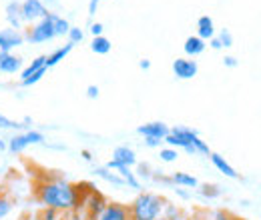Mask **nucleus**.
Segmentation results:
<instances>
[{
	"mask_svg": "<svg viewBox=\"0 0 261 220\" xmlns=\"http://www.w3.org/2000/svg\"><path fill=\"white\" fill-rule=\"evenodd\" d=\"M205 48H207V42H205L203 38H199L197 34L195 36H189V38L185 40V44H183V50H185L187 58H195L199 54H203Z\"/></svg>",
	"mask_w": 261,
	"mask_h": 220,
	"instance_id": "dca6fc26",
	"label": "nucleus"
},
{
	"mask_svg": "<svg viewBox=\"0 0 261 220\" xmlns=\"http://www.w3.org/2000/svg\"><path fill=\"white\" fill-rule=\"evenodd\" d=\"M223 64H225L227 68H235V66H237V58H235V56H225V58H223Z\"/></svg>",
	"mask_w": 261,
	"mask_h": 220,
	"instance_id": "e433bc0d",
	"label": "nucleus"
},
{
	"mask_svg": "<svg viewBox=\"0 0 261 220\" xmlns=\"http://www.w3.org/2000/svg\"><path fill=\"white\" fill-rule=\"evenodd\" d=\"M157 220H169V218H167L165 214H161V216H159V218H157Z\"/></svg>",
	"mask_w": 261,
	"mask_h": 220,
	"instance_id": "79ce46f5",
	"label": "nucleus"
},
{
	"mask_svg": "<svg viewBox=\"0 0 261 220\" xmlns=\"http://www.w3.org/2000/svg\"><path fill=\"white\" fill-rule=\"evenodd\" d=\"M27 124H22V122H18V120H12V118H8V116H4V114H0V130H20V128H24Z\"/></svg>",
	"mask_w": 261,
	"mask_h": 220,
	"instance_id": "393cba45",
	"label": "nucleus"
},
{
	"mask_svg": "<svg viewBox=\"0 0 261 220\" xmlns=\"http://www.w3.org/2000/svg\"><path fill=\"white\" fill-rule=\"evenodd\" d=\"M24 34L16 28H2L0 30V52H12L14 48L22 46Z\"/></svg>",
	"mask_w": 261,
	"mask_h": 220,
	"instance_id": "6e6552de",
	"label": "nucleus"
},
{
	"mask_svg": "<svg viewBox=\"0 0 261 220\" xmlns=\"http://www.w3.org/2000/svg\"><path fill=\"white\" fill-rule=\"evenodd\" d=\"M209 46H211L213 50H221V48H223V44L219 42V38H217V36H213V38L209 40Z\"/></svg>",
	"mask_w": 261,
	"mask_h": 220,
	"instance_id": "f704fd0d",
	"label": "nucleus"
},
{
	"mask_svg": "<svg viewBox=\"0 0 261 220\" xmlns=\"http://www.w3.org/2000/svg\"><path fill=\"white\" fill-rule=\"evenodd\" d=\"M197 70H199V66H197L193 58H177V60H173V74L177 78H181V80H189V78L197 76Z\"/></svg>",
	"mask_w": 261,
	"mask_h": 220,
	"instance_id": "1a4fd4ad",
	"label": "nucleus"
},
{
	"mask_svg": "<svg viewBox=\"0 0 261 220\" xmlns=\"http://www.w3.org/2000/svg\"><path fill=\"white\" fill-rule=\"evenodd\" d=\"M44 142V134L38 132V130H27V132H16L14 136L8 138L6 142V148L12 152V154H20L24 152L29 146L33 144H42Z\"/></svg>",
	"mask_w": 261,
	"mask_h": 220,
	"instance_id": "20e7f679",
	"label": "nucleus"
},
{
	"mask_svg": "<svg viewBox=\"0 0 261 220\" xmlns=\"http://www.w3.org/2000/svg\"><path fill=\"white\" fill-rule=\"evenodd\" d=\"M185 152H187V154H207V156L211 154L209 144H207L205 140H201V136H197L195 140H193V144L185 148Z\"/></svg>",
	"mask_w": 261,
	"mask_h": 220,
	"instance_id": "b1692460",
	"label": "nucleus"
},
{
	"mask_svg": "<svg viewBox=\"0 0 261 220\" xmlns=\"http://www.w3.org/2000/svg\"><path fill=\"white\" fill-rule=\"evenodd\" d=\"M87 96H89V98H97V96H98V86H95V84H89V86H87Z\"/></svg>",
	"mask_w": 261,
	"mask_h": 220,
	"instance_id": "72a5a7b5",
	"label": "nucleus"
},
{
	"mask_svg": "<svg viewBox=\"0 0 261 220\" xmlns=\"http://www.w3.org/2000/svg\"><path fill=\"white\" fill-rule=\"evenodd\" d=\"M20 12H22V20L24 22H38L48 14V8L44 6L42 0H22L20 2Z\"/></svg>",
	"mask_w": 261,
	"mask_h": 220,
	"instance_id": "423d86ee",
	"label": "nucleus"
},
{
	"mask_svg": "<svg viewBox=\"0 0 261 220\" xmlns=\"http://www.w3.org/2000/svg\"><path fill=\"white\" fill-rule=\"evenodd\" d=\"M217 38H219V42L225 46V48H231L233 46V36H231V32L227 28H223V30L217 34Z\"/></svg>",
	"mask_w": 261,
	"mask_h": 220,
	"instance_id": "c756f323",
	"label": "nucleus"
},
{
	"mask_svg": "<svg viewBox=\"0 0 261 220\" xmlns=\"http://www.w3.org/2000/svg\"><path fill=\"white\" fill-rule=\"evenodd\" d=\"M95 174H97L98 178H102L105 182H109V184H115V186H125L127 182L117 174V172H113V170H109L107 166H97L95 168Z\"/></svg>",
	"mask_w": 261,
	"mask_h": 220,
	"instance_id": "6ab92c4d",
	"label": "nucleus"
},
{
	"mask_svg": "<svg viewBox=\"0 0 261 220\" xmlns=\"http://www.w3.org/2000/svg\"><path fill=\"white\" fill-rule=\"evenodd\" d=\"M175 190H177V194H179L181 198H189V192H185V190L181 188V186H179V188H175Z\"/></svg>",
	"mask_w": 261,
	"mask_h": 220,
	"instance_id": "ea45409f",
	"label": "nucleus"
},
{
	"mask_svg": "<svg viewBox=\"0 0 261 220\" xmlns=\"http://www.w3.org/2000/svg\"><path fill=\"white\" fill-rule=\"evenodd\" d=\"M36 200L44 208H53L57 212H74L83 204V194L76 184H70L65 178H46L34 188Z\"/></svg>",
	"mask_w": 261,
	"mask_h": 220,
	"instance_id": "f257e3e1",
	"label": "nucleus"
},
{
	"mask_svg": "<svg viewBox=\"0 0 261 220\" xmlns=\"http://www.w3.org/2000/svg\"><path fill=\"white\" fill-rule=\"evenodd\" d=\"M95 220H130L129 204L123 202H107Z\"/></svg>",
	"mask_w": 261,
	"mask_h": 220,
	"instance_id": "0eeeda50",
	"label": "nucleus"
},
{
	"mask_svg": "<svg viewBox=\"0 0 261 220\" xmlns=\"http://www.w3.org/2000/svg\"><path fill=\"white\" fill-rule=\"evenodd\" d=\"M213 220H239V218L233 216V214L227 212V210H217V212L213 214Z\"/></svg>",
	"mask_w": 261,
	"mask_h": 220,
	"instance_id": "7c9ffc66",
	"label": "nucleus"
},
{
	"mask_svg": "<svg viewBox=\"0 0 261 220\" xmlns=\"http://www.w3.org/2000/svg\"><path fill=\"white\" fill-rule=\"evenodd\" d=\"M139 68H143V70H149V68H151V60H147V58H143V60L139 62Z\"/></svg>",
	"mask_w": 261,
	"mask_h": 220,
	"instance_id": "58836bf2",
	"label": "nucleus"
},
{
	"mask_svg": "<svg viewBox=\"0 0 261 220\" xmlns=\"http://www.w3.org/2000/svg\"><path fill=\"white\" fill-rule=\"evenodd\" d=\"M171 182H175V184L181 186V188H197V186H199V180H197L195 176L187 174V172H173Z\"/></svg>",
	"mask_w": 261,
	"mask_h": 220,
	"instance_id": "412c9836",
	"label": "nucleus"
},
{
	"mask_svg": "<svg viewBox=\"0 0 261 220\" xmlns=\"http://www.w3.org/2000/svg\"><path fill=\"white\" fill-rule=\"evenodd\" d=\"M98 2H100V0H91V2H89V14H91V16H95V14H97Z\"/></svg>",
	"mask_w": 261,
	"mask_h": 220,
	"instance_id": "c9c22d12",
	"label": "nucleus"
},
{
	"mask_svg": "<svg viewBox=\"0 0 261 220\" xmlns=\"http://www.w3.org/2000/svg\"><path fill=\"white\" fill-rule=\"evenodd\" d=\"M22 70V58L12 52H0V72L4 74H16Z\"/></svg>",
	"mask_w": 261,
	"mask_h": 220,
	"instance_id": "f8f14e48",
	"label": "nucleus"
},
{
	"mask_svg": "<svg viewBox=\"0 0 261 220\" xmlns=\"http://www.w3.org/2000/svg\"><path fill=\"white\" fill-rule=\"evenodd\" d=\"M68 42L74 46V44H81L83 42V38H85V32L81 30L79 26H70V30H68Z\"/></svg>",
	"mask_w": 261,
	"mask_h": 220,
	"instance_id": "a878e982",
	"label": "nucleus"
},
{
	"mask_svg": "<svg viewBox=\"0 0 261 220\" xmlns=\"http://www.w3.org/2000/svg\"><path fill=\"white\" fill-rule=\"evenodd\" d=\"M161 142H163V140H157V138H145V144H147L149 148H159Z\"/></svg>",
	"mask_w": 261,
	"mask_h": 220,
	"instance_id": "473e14b6",
	"label": "nucleus"
},
{
	"mask_svg": "<svg viewBox=\"0 0 261 220\" xmlns=\"http://www.w3.org/2000/svg\"><path fill=\"white\" fill-rule=\"evenodd\" d=\"M74 46L68 42L65 46H61V48H57L55 52H50V54H46V68H53V66H57V64L61 62V60H65L66 56L70 54V50H72Z\"/></svg>",
	"mask_w": 261,
	"mask_h": 220,
	"instance_id": "aec40b11",
	"label": "nucleus"
},
{
	"mask_svg": "<svg viewBox=\"0 0 261 220\" xmlns=\"http://www.w3.org/2000/svg\"><path fill=\"white\" fill-rule=\"evenodd\" d=\"M59 214H61V212H57V210H53V208H42V210L36 214V218L38 220H59Z\"/></svg>",
	"mask_w": 261,
	"mask_h": 220,
	"instance_id": "c85d7f7f",
	"label": "nucleus"
},
{
	"mask_svg": "<svg viewBox=\"0 0 261 220\" xmlns=\"http://www.w3.org/2000/svg\"><path fill=\"white\" fill-rule=\"evenodd\" d=\"M12 206H14V200H12L10 192L4 186H0V218H6L12 210Z\"/></svg>",
	"mask_w": 261,
	"mask_h": 220,
	"instance_id": "4be33fe9",
	"label": "nucleus"
},
{
	"mask_svg": "<svg viewBox=\"0 0 261 220\" xmlns=\"http://www.w3.org/2000/svg\"><path fill=\"white\" fill-rule=\"evenodd\" d=\"M147 170H149V166H147V164H139V172H137V174H139V176H149V172H147Z\"/></svg>",
	"mask_w": 261,
	"mask_h": 220,
	"instance_id": "4c0bfd02",
	"label": "nucleus"
},
{
	"mask_svg": "<svg viewBox=\"0 0 261 220\" xmlns=\"http://www.w3.org/2000/svg\"><path fill=\"white\" fill-rule=\"evenodd\" d=\"M199 192H201L203 196H207V198H215V196H219V194H221L219 186H215V184H203Z\"/></svg>",
	"mask_w": 261,
	"mask_h": 220,
	"instance_id": "cd10ccee",
	"label": "nucleus"
},
{
	"mask_svg": "<svg viewBox=\"0 0 261 220\" xmlns=\"http://www.w3.org/2000/svg\"><path fill=\"white\" fill-rule=\"evenodd\" d=\"M22 220H24V218H22Z\"/></svg>",
	"mask_w": 261,
	"mask_h": 220,
	"instance_id": "c03bdc74",
	"label": "nucleus"
},
{
	"mask_svg": "<svg viewBox=\"0 0 261 220\" xmlns=\"http://www.w3.org/2000/svg\"><path fill=\"white\" fill-rule=\"evenodd\" d=\"M102 30H105V26H102L100 22H93V24H91V34H93V38H95V36H102Z\"/></svg>",
	"mask_w": 261,
	"mask_h": 220,
	"instance_id": "2f4dec72",
	"label": "nucleus"
},
{
	"mask_svg": "<svg viewBox=\"0 0 261 220\" xmlns=\"http://www.w3.org/2000/svg\"><path fill=\"white\" fill-rule=\"evenodd\" d=\"M6 22L10 24V28H16V30H20L22 28V12H20V2H16V0H12V2H8V6H6Z\"/></svg>",
	"mask_w": 261,
	"mask_h": 220,
	"instance_id": "2eb2a0df",
	"label": "nucleus"
},
{
	"mask_svg": "<svg viewBox=\"0 0 261 220\" xmlns=\"http://www.w3.org/2000/svg\"><path fill=\"white\" fill-rule=\"evenodd\" d=\"M197 136H199V132L189 128V126H173V128H169V134L165 136L163 142H167V146H171V148H183L185 150L187 146L193 144Z\"/></svg>",
	"mask_w": 261,
	"mask_h": 220,
	"instance_id": "39448f33",
	"label": "nucleus"
},
{
	"mask_svg": "<svg viewBox=\"0 0 261 220\" xmlns=\"http://www.w3.org/2000/svg\"><path fill=\"white\" fill-rule=\"evenodd\" d=\"M55 16H57L55 12H48L42 20L34 22L31 28H27L24 38L29 42H33V44H42V42H48V40L57 38L59 34H57V28H55Z\"/></svg>",
	"mask_w": 261,
	"mask_h": 220,
	"instance_id": "7ed1b4c3",
	"label": "nucleus"
},
{
	"mask_svg": "<svg viewBox=\"0 0 261 220\" xmlns=\"http://www.w3.org/2000/svg\"><path fill=\"white\" fill-rule=\"evenodd\" d=\"M44 70H48V68H46V54H40V56H36L29 66H24V68L20 70V84L27 82L29 78H33L34 74L44 72Z\"/></svg>",
	"mask_w": 261,
	"mask_h": 220,
	"instance_id": "ddd939ff",
	"label": "nucleus"
},
{
	"mask_svg": "<svg viewBox=\"0 0 261 220\" xmlns=\"http://www.w3.org/2000/svg\"><path fill=\"white\" fill-rule=\"evenodd\" d=\"M197 36L203 38L205 42L215 36V24H213L211 16H199V20H197Z\"/></svg>",
	"mask_w": 261,
	"mask_h": 220,
	"instance_id": "f3484780",
	"label": "nucleus"
},
{
	"mask_svg": "<svg viewBox=\"0 0 261 220\" xmlns=\"http://www.w3.org/2000/svg\"><path fill=\"white\" fill-rule=\"evenodd\" d=\"M111 160H115V162H119V164H123V166H129L133 168L135 164H137V154H135V150L129 148V146H117L115 150H113V158Z\"/></svg>",
	"mask_w": 261,
	"mask_h": 220,
	"instance_id": "4468645a",
	"label": "nucleus"
},
{
	"mask_svg": "<svg viewBox=\"0 0 261 220\" xmlns=\"http://www.w3.org/2000/svg\"><path fill=\"white\" fill-rule=\"evenodd\" d=\"M76 220H91V218H85V216H81V218H76Z\"/></svg>",
	"mask_w": 261,
	"mask_h": 220,
	"instance_id": "37998d69",
	"label": "nucleus"
},
{
	"mask_svg": "<svg viewBox=\"0 0 261 220\" xmlns=\"http://www.w3.org/2000/svg\"><path fill=\"white\" fill-rule=\"evenodd\" d=\"M109 170H113V172H117L127 184H129L130 188L135 190H141V182H139V178H137V174L130 170L129 166H123V164H119V162H115V160H109L107 164H105Z\"/></svg>",
	"mask_w": 261,
	"mask_h": 220,
	"instance_id": "9d476101",
	"label": "nucleus"
},
{
	"mask_svg": "<svg viewBox=\"0 0 261 220\" xmlns=\"http://www.w3.org/2000/svg\"><path fill=\"white\" fill-rule=\"evenodd\" d=\"M137 134L145 136V138H157V140H165V136L169 134V126L165 122H145L137 128Z\"/></svg>",
	"mask_w": 261,
	"mask_h": 220,
	"instance_id": "9b49d317",
	"label": "nucleus"
},
{
	"mask_svg": "<svg viewBox=\"0 0 261 220\" xmlns=\"http://www.w3.org/2000/svg\"><path fill=\"white\" fill-rule=\"evenodd\" d=\"M83 158H85L87 162H91V160H93V156H91V152H89V150H83Z\"/></svg>",
	"mask_w": 261,
	"mask_h": 220,
	"instance_id": "a19ab883",
	"label": "nucleus"
},
{
	"mask_svg": "<svg viewBox=\"0 0 261 220\" xmlns=\"http://www.w3.org/2000/svg\"><path fill=\"white\" fill-rule=\"evenodd\" d=\"M165 198L155 192H139L129 204L130 220H157L165 210Z\"/></svg>",
	"mask_w": 261,
	"mask_h": 220,
	"instance_id": "f03ea898",
	"label": "nucleus"
},
{
	"mask_svg": "<svg viewBox=\"0 0 261 220\" xmlns=\"http://www.w3.org/2000/svg\"><path fill=\"white\" fill-rule=\"evenodd\" d=\"M159 156H161L163 162H175L179 158V150L177 148H171V146H165V148H161Z\"/></svg>",
	"mask_w": 261,
	"mask_h": 220,
	"instance_id": "bb28decb",
	"label": "nucleus"
},
{
	"mask_svg": "<svg viewBox=\"0 0 261 220\" xmlns=\"http://www.w3.org/2000/svg\"><path fill=\"white\" fill-rule=\"evenodd\" d=\"M209 158H211V162H213V166L219 170V172H223L227 178H239V174H237V170L229 164L225 158L221 156V154H217V152H211L209 154Z\"/></svg>",
	"mask_w": 261,
	"mask_h": 220,
	"instance_id": "a211bd4d",
	"label": "nucleus"
},
{
	"mask_svg": "<svg viewBox=\"0 0 261 220\" xmlns=\"http://www.w3.org/2000/svg\"><path fill=\"white\" fill-rule=\"evenodd\" d=\"M111 48H113V44H111V40L107 38V36H95L93 38V42H91V50L95 52V54H109L111 52Z\"/></svg>",
	"mask_w": 261,
	"mask_h": 220,
	"instance_id": "5701e85b",
	"label": "nucleus"
}]
</instances>
